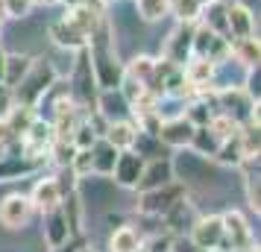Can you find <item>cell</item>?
I'll return each mask as SVG.
<instances>
[{
  "instance_id": "cell-7",
  "label": "cell",
  "mask_w": 261,
  "mask_h": 252,
  "mask_svg": "<svg viewBox=\"0 0 261 252\" xmlns=\"http://www.w3.org/2000/svg\"><path fill=\"white\" fill-rule=\"evenodd\" d=\"M191 44H194V24H182V21H179V26L173 30V36L167 38L165 59L182 68V65L191 59V53H194Z\"/></svg>"
},
{
  "instance_id": "cell-40",
  "label": "cell",
  "mask_w": 261,
  "mask_h": 252,
  "mask_svg": "<svg viewBox=\"0 0 261 252\" xmlns=\"http://www.w3.org/2000/svg\"><path fill=\"white\" fill-rule=\"evenodd\" d=\"M223 3H232V0H223Z\"/></svg>"
},
{
  "instance_id": "cell-14",
  "label": "cell",
  "mask_w": 261,
  "mask_h": 252,
  "mask_svg": "<svg viewBox=\"0 0 261 252\" xmlns=\"http://www.w3.org/2000/svg\"><path fill=\"white\" fill-rule=\"evenodd\" d=\"M229 56H235L247 71H255L261 59V50H258V38H229Z\"/></svg>"
},
{
  "instance_id": "cell-10",
  "label": "cell",
  "mask_w": 261,
  "mask_h": 252,
  "mask_svg": "<svg viewBox=\"0 0 261 252\" xmlns=\"http://www.w3.org/2000/svg\"><path fill=\"white\" fill-rule=\"evenodd\" d=\"M226 30H229V38H247L255 36V18L247 6L241 3H226Z\"/></svg>"
},
{
  "instance_id": "cell-9",
  "label": "cell",
  "mask_w": 261,
  "mask_h": 252,
  "mask_svg": "<svg viewBox=\"0 0 261 252\" xmlns=\"http://www.w3.org/2000/svg\"><path fill=\"white\" fill-rule=\"evenodd\" d=\"M194 129H197V126H194L188 118H170L159 126V135H155V138L167 147H188L191 138H194Z\"/></svg>"
},
{
  "instance_id": "cell-12",
  "label": "cell",
  "mask_w": 261,
  "mask_h": 252,
  "mask_svg": "<svg viewBox=\"0 0 261 252\" xmlns=\"http://www.w3.org/2000/svg\"><path fill=\"white\" fill-rule=\"evenodd\" d=\"M50 38H53V44H56V47L71 50V53H73V50H83L85 41H88V38H85L83 33L71 24V21H68V18H62V21H56V24L50 26Z\"/></svg>"
},
{
  "instance_id": "cell-22",
  "label": "cell",
  "mask_w": 261,
  "mask_h": 252,
  "mask_svg": "<svg viewBox=\"0 0 261 252\" xmlns=\"http://www.w3.org/2000/svg\"><path fill=\"white\" fill-rule=\"evenodd\" d=\"M123 73L132 76V79H138V82L147 88V85L153 82V76H155V59H150V56H135V59L123 68Z\"/></svg>"
},
{
  "instance_id": "cell-25",
  "label": "cell",
  "mask_w": 261,
  "mask_h": 252,
  "mask_svg": "<svg viewBox=\"0 0 261 252\" xmlns=\"http://www.w3.org/2000/svg\"><path fill=\"white\" fill-rule=\"evenodd\" d=\"M135 9L144 21H162L170 12V0H135Z\"/></svg>"
},
{
  "instance_id": "cell-39",
  "label": "cell",
  "mask_w": 261,
  "mask_h": 252,
  "mask_svg": "<svg viewBox=\"0 0 261 252\" xmlns=\"http://www.w3.org/2000/svg\"><path fill=\"white\" fill-rule=\"evenodd\" d=\"M100 3H112V0H100Z\"/></svg>"
},
{
  "instance_id": "cell-33",
  "label": "cell",
  "mask_w": 261,
  "mask_h": 252,
  "mask_svg": "<svg viewBox=\"0 0 261 252\" xmlns=\"http://www.w3.org/2000/svg\"><path fill=\"white\" fill-rule=\"evenodd\" d=\"M3 6H6L9 18H24L33 9V0H3Z\"/></svg>"
},
{
  "instance_id": "cell-28",
  "label": "cell",
  "mask_w": 261,
  "mask_h": 252,
  "mask_svg": "<svg viewBox=\"0 0 261 252\" xmlns=\"http://www.w3.org/2000/svg\"><path fill=\"white\" fill-rule=\"evenodd\" d=\"M170 9L182 24H194L202 12V3L200 0H170Z\"/></svg>"
},
{
  "instance_id": "cell-37",
  "label": "cell",
  "mask_w": 261,
  "mask_h": 252,
  "mask_svg": "<svg viewBox=\"0 0 261 252\" xmlns=\"http://www.w3.org/2000/svg\"><path fill=\"white\" fill-rule=\"evenodd\" d=\"M6 156V144H0V158Z\"/></svg>"
},
{
  "instance_id": "cell-35",
  "label": "cell",
  "mask_w": 261,
  "mask_h": 252,
  "mask_svg": "<svg viewBox=\"0 0 261 252\" xmlns=\"http://www.w3.org/2000/svg\"><path fill=\"white\" fill-rule=\"evenodd\" d=\"M3 65H6V53L0 50V82H3Z\"/></svg>"
},
{
  "instance_id": "cell-13",
  "label": "cell",
  "mask_w": 261,
  "mask_h": 252,
  "mask_svg": "<svg viewBox=\"0 0 261 252\" xmlns=\"http://www.w3.org/2000/svg\"><path fill=\"white\" fill-rule=\"evenodd\" d=\"M30 203L33 208L38 211H50V208H56L62 203V191L59 185H56V176H47V179H38L33 193H30Z\"/></svg>"
},
{
  "instance_id": "cell-4",
  "label": "cell",
  "mask_w": 261,
  "mask_h": 252,
  "mask_svg": "<svg viewBox=\"0 0 261 252\" xmlns=\"http://www.w3.org/2000/svg\"><path fill=\"white\" fill-rule=\"evenodd\" d=\"M33 203H30V197L24 193H9L6 200H0V223L6 229H24L30 223V217H33Z\"/></svg>"
},
{
  "instance_id": "cell-16",
  "label": "cell",
  "mask_w": 261,
  "mask_h": 252,
  "mask_svg": "<svg viewBox=\"0 0 261 252\" xmlns=\"http://www.w3.org/2000/svg\"><path fill=\"white\" fill-rule=\"evenodd\" d=\"M65 18H68V21H71V24L76 26V30H80L85 38H88V36H91V33L97 30V24L103 21V12H97V9L85 6V3H73L71 12L65 15Z\"/></svg>"
},
{
  "instance_id": "cell-38",
  "label": "cell",
  "mask_w": 261,
  "mask_h": 252,
  "mask_svg": "<svg viewBox=\"0 0 261 252\" xmlns=\"http://www.w3.org/2000/svg\"><path fill=\"white\" fill-rule=\"evenodd\" d=\"M65 3H71V6H73V3H76V0H65Z\"/></svg>"
},
{
  "instance_id": "cell-31",
  "label": "cell",
  "mask_w": 261,
  "mask_h": 252,
  "mask_svg": "<svg viewBox=\"0 0 261 252\" xmlns=\"http://www.w3.org/2000/svg\"><path fill=\"white\" fill-rule=\"evenodd\" d=\"M68 167H71L76 176H85V173H91V150H76Z\"/></svg>"
},
{
  "instance_id": "cell-32",
  "label": "cell",
  "mask_w": 261,
  "mask_h": 252,
  "mask_svg": "<svg viewBox=\"0 0 261 252\" xmlns=\"http://www.w3.org/2000/svg\"><path fill=\"white\" fill-rule=\"evenodd\" d=\"M15 111V91L0 82V120H6Z\"/></svg>"
},
{
  "instance_id": "cell-1",
  "label": "cell",
  "mask_w": 261,
  "mask_h": 252,
  "mask_svg": "<svg viewBox=\"0 0 261 252\" xmlns=\"http://www.w3.org/2000/svg\"><path fill=\"white\" fill-rule=\"evenodd\" d=\"M56 76H59V73H56V68H53L47 59L33 62V68L27 71V76L12 88L15 100H18L21 106H27V108H36L38 100L50 91V85L56 82Z\"/></svg>"
},
{
  "instance_id": "cell-8",
  "label": "cell",
  "mask_w": 261,
  "mask_h": 252,
  "mask_svg": "<svg viewBox=\"0 0 261 252\" xmlns=\"http://www.w3.org/2000/svg\"><path fill=\"white\" fill-rule=\"evenodd\" d=\"M167 182H173V164L167 158H150L144 161V170H141V179L135 185V191L144 193V191H155Z\"/></svg>"
},
{
  "instance_id": "cell-18",
  "label": "cell",
  "mask_w": 261,
  "mask_h": 252,
  "mask_svg": "<svg viewBox=\"0 0 261 252\" xmlns=\"http://www.w3.org/2000/svg\"><path fill=\"white\" fill-rule=\"evenodd\" d=\"M200 15H202V24L208 26L212 33L229 38V30H226V3L223 0H208V3L202 6Z\"/></svg>"
},
{
  "instance_id": "cell-5",
  "label": "cell",
  "mask_w": 261,
  "mask_h": 252,
  "mask_svg": "<svg viewBox=\"0 0 261 252\" xmlns=\"http://www.w3.org/2000/svg\"><path fill=\"white\" fill-rule=\"evenodd\" d=\"M220 223H223V243H220V249H252L249 246L252 232H249L247 220L238 214V211L220 214Z\"/></svg>"
},
{
  "instance_id": "cell-3",
  "label": "cell",
  "mask_w": 261,
  "mask_h": 252,
  "mask_svg": "<svg viewBox=\"0 0 261 252\" xmlns=\"http://www.w3.org/2000/svg\"><path fill=\"white\" fill-rule=\"evenodd\" d=\"M191 243L202 252H214L223 243V223L220 217H200L191 226Z\"/></svg>"
},
{
  "instance_id": "cell-19",
  "label": "cell",
  "mask_w": 261,
  "mask_h": 252,
  "mask_svg": "<svg viewBox=\"0 0 261 252\" xmlns=\"http://www.w3.org/2000/svg\"><path fill=\"white\" fill-rule=\"evenodd\" d=\"M109 249L112 252H138L141 249V238L132 226H118L109 238Z\"/></svg>"
},
{
  "instance_id": "cell-20",
  "label": "cell",
  "mask_w": 261,
  "mask_h": 252,
  "mask_svg": "<svg viewBox=\"0 0 261 252\" xmlns=\"http://www.w3.org/2000/svg\"><path fill=\"white\" fill-rule=\"evenodd\" d=\"M62 214H65V220H68V229H71V235H80V229H83V203H80V193L71 191L62 197Z\"/></svg>"
},
{
  "instance_id": "cell-34",
  "label": "cell",
  "mask_w": 261,
  "mask_h": 252,
  "mask_svg": "<svg viewBox=\"0 0 261 252\" xmlns=\"http://www.w3.org/2000/svg\"><path fill=\"white\" fill-rule=\"evenodd\" d=\"M36 6H56V3H62V0H33Z\"/></svg>"
},
{
  "instance_id": "cell-24",
  "label": "cell",
  "mask_w": 261,
  "mask_h": 252,
  "mask_svg": "<svg viewBox=\"0 0 261 252\" xmlns=\"http://www.w3.org/2000/svg\"><path fill=\"white\" fill-rule=\"evenodd\" d=\"M191 144H194V150H197L200 156H214L217 147H220V138H217L208 126H197V129H194V138H191Z\"/></svg>"
},
{
  "instance_id": "cell-23",
  "label": "cell",
  "mask_w": 261,
  "mask_h": 252,
  "mask_svg": "<svg viewBox=\"0 0 261 252\" xmlns=\"http://www.w3.org/2000/svg\"><path fill=\"white\" fill-rule=\"evenodd\" d=\"M214 158L220 161V164H241L244 161V150H241V138H238V132L232 135V138H226V141H220V147H217V153H214Z\"/></svg>"
},
{
  "instance_id": "cell-21",
  "label": "cell",
  "mask_w": 261,
  "mask_h": 252,
  "mask_svg": "<svg viewBox=\"0 0 261 252\" xmlns=\"http://www.w3.org/2000/svg\"><path fill=\"white\" fill-rule=\"evenodd\" d=\"M30 68H33V59H30V56H6V65H3V85L15 88V85L27 76Z\"/></svg>"
},
{
  "instance_id": "cell-27",
  "label": "cell",
  "mask_w": 261,
  "mask_h": 252,
  "mask_svg": "<svg viewBox=\"0 0 261 252\" xmlns=\"http://www.w3.org/2000/svg\"><path fill=\"white\" fill-rule=\"evenodd\" d=\"M162 217L167 220V226L173 229V232H182V223H194V208H191L185 200H179V203L173 205L170 211H165Z\"/></svg>"
},
{
  "instance_id": "cell-17",
  "label": "cell",
  "mask_w": 261,
  "mask_h": 252,
  "mask_svg": "<svg viewBox=\"0 0 261 252\" xmlns=\"http://www.w3.org/2000/svg\"><path fill=\"white\" fill-rule=\"evenodd\" d=\"M115 158H118V150L109 144L106 138H97L94 147H91V170L103 173V176H109V173H112V167H115Z\"/></svg>"
},
{
  "instance_id": "cell-6",
  "label": "cell",
  "mask_w": 261,
  "mask_h": 252,
  "mask_svg": "<svg viewBox=\"0 0 261 252\" xmlns=\"http://www.w3.org/2000/svg\"><path fill=\"white\" fill-rule=\"evenodd\" d=\"M147 158L138 156L135 150H120L118 158H115V167H112V176L120 188H135L138 179H141V170Z\"/></svg>"
},
{
  "instance_id": "cell-26",
  "label": "cell",
  "mask_w": 261,
  "mask_h": 252,
  "mask_svg": "<svg viewBox=\"0 0 261 252\" xmlns=\"http://www.w3.org/2000/svg\"><path fill=\"white\" fill-rule=\"evenodd\" d=\"M100 111H103V118L106 120H123L120 118V115H123V111H126V100H123V97H120V91L118 94H112V91H103V97H100Z\"/></svg>"
},
{
  "instance_id": "cell-36",
  "label": "cell",
  "mask_w": 261,
  "mask_h": 252,
  "mask_svg": "<svg viewBox=\"0 0 261 252\" xmlns=\"http://www.w3.org/2000/svg\"><path fill=\"white\" fill-rule=\"evenodd\" d=\"M6 18H9V15H6V6H3V0H0V24H3Z\"/></svg>"
},
{
  "instance_id": "cell-15",
  "label": "cell",
  "mask_w": 261,
  "mask_h": 252,
  "mask_svg": "<svg viewBox=\"0 0 261 252\" xmlns=\"http://www.w3.org/2000/svg\"><path fill=\"white\" fill-rule=\"evenodd\" d=\"M135 135H138L135 123H129V120H109V129L103 132V138L120 153V150H132Z\"/></svg>"
},
{
  "instance_id": "cell-2",
  "label": "cell",
  "mask_w": 261,
  "mask_h": 252,
  "mask_svg": "<svg viewBox=\"0 0 261 252\" xmlns=\"http://www.w3.org/2000/svg\"><path fill=\"white\" fill-rule=\"evenodd\" d=\"M185 185L182 182H167L162 188H155V191H144L141 193V203H138V211L147 217H162L165 211H170L179 200H185Z\"/></svg>"
},
{
  "instance_id": "cell-30",
  "label": "cell",
  "mask_w": 261,
  "mask_h": 252,
  "mask_svg": "<svg viewBox=\"0 0 261 252\" xmlns=\"http://www.w3.org/2000/svg\"><path fill=\"white\" fill-rule=\"evenodd\" d=\"M244 188H247V203L249 208L258 214L261 211V191H258V173H247L244 176Z\"/></svg>"
},
{
  "instance_id": "cell-29",
  "label": "cell",
  "mask_w": 261,
  "mask_h": 252,
  "mask_svg": "<svg viewBox=\"0 0 261 252\" xmlns=\"http://www.w3.org/2000/svg\"><path fill=\"white\" fill-rule=\"evenodd\" d=\"M97 138H100V132H97L91 123H76V129H73V135H71V144L76 147V150H91Z\"/></svg>"
},
{
  "instance_id": "cell-11",
  "label": "cell",
  "mask_w": 261,
  "mask_h": 252,
  "mask_svg": "<svg viewBox=\"0 0 261 252\" xmlns=\"http://www.w3.org/2000/svg\"><path fill=\"white\" fill-rule=\"evenodd\" d=\"M44 238H47V243L53 246V249H62V246L68 243V238H71L68 220H65L59 205L50 208V211H44Z\"/></svg>"
}]
</instances>
